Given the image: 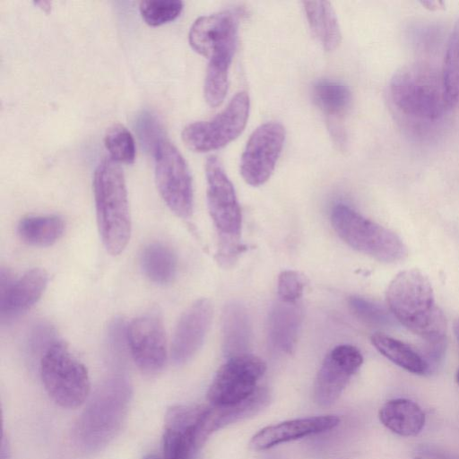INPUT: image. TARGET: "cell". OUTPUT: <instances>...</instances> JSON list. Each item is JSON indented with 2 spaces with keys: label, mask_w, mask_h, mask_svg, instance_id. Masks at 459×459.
Returning <instances> with one entry per match:
<instances>
[{
  "label": "cell",
  "mask_w": 459,
  "mask_h": 459,
  "mask_svg": "<svg viewBox=\"0 0 459 459\" xmlns=\"http://www.w3.org/2000/svg\"><path fill=\"white\" fill-rule=\"evenodd\" d=\"M388 308L400 324L426 343L446 341V317L429 278L418 269L399 273L386 290Z\"/></svg>",
  "instance_id": "obj_2"
},
{
  "label": "cell",
  "mask_w": 459,
  "mask_h": 459,
  "mask_svg": "<svg viewBox=\"0 0 459 459\" xmlns=\"http://www.w3.org/2000/svg\"><path fill=\"white\" fill-rule=\"evenodd\" d=\"M370 340L384 357L400 368L416 375L429 372L423 356L407 343L381 333H374Z\"/></svg>",
  "instance_id": "obj_27"
},
{
  "label": "cell",
  "mask_w": 459,
  "mask_h": 459,
  "mask_svg": "<svg viewBox=\"0 0 459 459\" xmlns=\"http://www.w3.org/2000/svg\"><path fill=\"white\" fill-rule=\"evenodd\" d=\"M207 205L218 236L217 262L231 267L245 250L240 241L242 215L234 186L215 156L205 161Z\"/></svg>",
  "instance_id": "obj_4"
},
{
  "label": "cell",
  "mask_w": 459,
  "mask_h": 459,
  "mask_svg": "<svg viewBox=\"0 0 459 459\" xmlns=\"http://www.w3.org/2000/svg\"><path fill=\"white\" fill-rule=\"evenodd\" d=\"M266 370L264 361L245 353L229 358L221 366L207 392L211 405L236 404L250 397L257 390V383Z\"/></svg>",
  "instance_id": "obj_10"
},
{
  "label": "cell",
  "mask_w": 459,
  "mask_h": 459,
  "mask_svg": "<svg viewBox=\"0 0 459 459\" xmlns=\"http://www.w3.org/2000/svg\"><path fill=\"white\" fill-rule=\"evenodd\" d=\"M136 127L142 143L152 152L155 146L164 139L159 121L149 112H143L139 116Z\"/></svg>",
  "instance_id": "obj_34"
},
{
  "label": "cell",
  "mask_w": 459,
  "mask_h": 459,
  "mask_svg": "<svg viewBox=\"0 0 459 459\" xmlns=\"http://www.w3.org/2000/svg\"><path fill=\"white\" fill-rule=\"evenodd\" d=\"M48 273L41 268L26 271L15 278L11 271L2 268L0 273V311L15 315L30 308L42 296L48 284Z\"/></svg>",
  "instance_id": "obj_16"
},
{
  "label": "cell",
  "mask_w": 459,
  "mask_h": 459,
  "mask_svg": "<svg viewBox=\"0 0 459 459\" xmlns=\"http://www.w3.org/2000/svg\"><path fill=\"white\" fill-rule=\"evenodd\" d=\"M201 418L198 419L193 411L184 407L175 406L168 410L162 459H191L193 453L198 449L196 432Z\"/></svg>",
  "instance_id": "obj_18"
},
{
  "label": "cell",
  "mask_w": 459,
  "mask_h": 459,
  "mask_svg": "<svg viewBox=\"0 0 459 459\" xmlns=\"http://www.w3.org/2000/svg\"><path fill=\"white\" fill-rule=\"evenodd\" d=\"M231 63L209 61L204 83V96L211 107L220 106L228 91L229 70Z\"/></svg>",
  "instance_id": "obj_29"
},
{
  "label": "cell",
  "mask_w": 459,
  "mask_h": 459,
  "mask_svg": "<svg viewBox=\"0 0 459 459\" xmlns=\"http://www.w3.org/2000/svg\"><path fill=\"white\" fill-rule=\"evenodd\" d=\"M304 286V277L299 272L292 270L281 272L277 282L279 300L285 303H297L302 297Z\"/></svg>",
  "instance_id": "obj_33"
},
{
  "label": "cell",
  "mask_w": 459,
  "mask_h": 459,
  "mask_svg": "<svg viewBox=\"0 0 459 459\" xmlns=\"http://www.w3.org/2000/svg\"><path fill=\"white\" fill-rule=\"evenodd\" d=\"M40 376L49 397L63 408L79 407L90 394L87 368L64 342L47 347L40 360Z\"/></svg>",
  "instance_id": "obj_6"
},
{
  "label": "cell",
  "mask_w": 459,
  "mask_h": 459,
  "mask_svg": "<svg viewBox=\"0 0 459 459\" xmlns=\"http://www.w3.org/2000/svg\"><path fill=\"white\" fill-rule=\"evenodd\" d=\"M413 459H425V458H423L422 456H416V457H415V458H413Z\"/></svg>",
  "instance_id": "obj_38"
},
{
  "label": "cell",
  "mask_w": 459,
  "mask_h": 459,
  "mask_svg": "<svg viewBox=\"0 0 459 459\" xmlns=\"http://www.w3.org/2000/svg\"><path fill=\"white\" fill-rule=\"evenodd\" d=\"M331 222L348 246L379 262L396 263L407 256L400 237L346 204H338L333 208Z\"/></svg>",
  "instance_id": "obj_5"
},
{
  "label": "cell",
  "mask_w": 459,
  "mask_h": 459,
  "mask_svg": "<svg viewBox=\"0 0 459 459\" xmlns=\"http://www.w3.org/2000/svg\"><path fill=\"white\" fill-rule=\"evenodd\" d=\"M302 309L297 303L278 301L269 317V338L276 349L291 353L302 322Z\"/></svg>",
  "instance_id": "obj_20"
},
{
  "label": "cell",
  "mask_w": 459,
  "mask_h": 459,
  "mask_svg": "<svg viewBox=\"0 0 459 459\" xmlns=\"http://www.w3.org/2000/svg\"><path fill=\"white\" fill-rule=\"evenodd\" d=\"M388 92L395 114L414 131L430 129L450 110L441 71L426 62L400 67L390 80Z\"/></svg>",
  "instance_id": "obj_1"
},
{
  "label": "cell",
  "mask_w": 459,
  "mask_h": 459,
  "mask_svg": "<svg viewBox=\"0 0 459 459\" xmlns=\"http://www.w3.org/2000/svg\"><path fill=\"white\" fill-rule=\"evenodd\" d=\"M379 420L392 432L402 437L418 435L425 425V413L415 402L396 398L387 401L379 410Z\"/></svg>",
  "instance_id": "obj_21"
},
{
  "label": "cell",
  "mask_w": 459,
  "mask_h": 459,
  "mask_svg": "<svg viewBox=\"0 0 459 459\" xmlns=\"http://www.w3.org/2000/svg\"><path fill=\"white\" fill-rule=\"evenodd\" d=\"M140 264L146 278L161 285L173 281L178 267L173 250L160 242H152L144 247L140 255Z\"/></svg>",
  "instance_id": "obj_24"
},
{
  "label": "cell",
  "mask_w": 459,
  "mask_h": 459,
  "mask_svg": "<svg viewBox=\"0 0 459 459\" xmlns=\"http://www.w3.org/2000/svg\"><path fill=\"white\" fill-rule=\"evenodd\" d=\"M250 100L246 91L238 92L227 107L214 117L187 125L182 131L184 143L196 152H206L226 146L244 131L249 115Z\"/></svg>",
  "instance_id": "obj_8"
},
{
  "label": "cell",
  "mask_w": 459,
  "mask_h": 459,
  "mask_svg": "<svg viewBox=\"0 0 459 459\" xmlns=\"http://www.w3.org/2000/svg\"><path fill=\"white\" fill-rule=\"evenodd\" d=\"M104 143L115 161L131 164L135 159V143L129 130L121 124H113L107 130Z\"/></svg>",
  "instance_id": "obj_30"
},
{
  "label": "cell",
  "mask_w": 459,
  "mask_h": 459,
  "mask_svg": "<svg viewBox=\"0 0 459 459\" xmlns=\"http://www.w3.org/2000/svg\"><path fill=\"white\" fill-rule=\"evenodd\" d=\"M285 140L278 122H266L250 135L240 159V174L250 186L264 184L273 174Z\"/></svg>",
  "instance_id": "obj_11"
},
{
  "label": "cell",
  "mask_w": 459,
  "mask_h": 459,
  "mask_svg": "<svg viewBox=\"0 0 459 459\" xmlns=\"http://www.w3.org/2000/svg\"><path fill=\"white\" fill-rule=\"evenodd\" d=\"M454 332H455L456 340L459 343V318H457L454 324Z\"/></svg>",
  "instance_id": "obj_35"
},
{
  "label": "cell",
  "mask_w": 459,
  "mask_h": 459,
  "mask_svg": "<svg viewBox=\"0 0 459 459\" xmlns=\"http://www.w3.org/2000/svg\"><path fill=\"white\" fill-rule=\"evenodd\" d=\"M139 10L143 21L151 26H159L176 19L183 10L179 0L142 1Z\"/></svg>",
  "instance_id": "obj_31"
},
{
  "label": "cell",
  "mask_w": 459,
  "mask_h": 459,
  "mask_svg": "<svg viewBox=\"0 0 459 459\" xmlns=\"http://www.w3.org/2000/svg\"><path fill=\"white\" fill-rule=\"evenodd\" d=\"M238 22V13L231 10L201 16L189 30V44L209 61L232 60L237 48Z\"/></svg>",
  "instance_id": "obj_12"
},
{
  "label": "cell",
  "mask_w": 459,
  "mask_h": 459,
  "mask_svg": "<svg viewBox=\"0 0 459 459\" xmlns=\"http://www.w3.org/2000/svg\"><path fill=\"white\" fill-rule=\"evenodd\" d=\"M143 459H160V458L159 456H157L156 455H149Z\"/></svg>",
  "instance_id": "obj_36"
},
{
  "label": "cell",
  "mask_w": 459,
  "mask_h": 459,
  "mask_svg": "<svg viewBox=\"0 0 459 459\" xmlns=\"http://www.w3.org/2000/svg\"><path fill=\"white\" fill-rule=\"evenodd\" d=\"M222 322L225 354L231 358L247 353L251 333L245 308L236 303L228 305L223 312Z\"/></svg>",
  "instance_id": "obj_25"
},
{
  "label": "cell",
  "mask_w": 459,
  "mask_h": 459,
  "mask_svg": "<svg viewBox=\"0 0 459 459\" xmlns=\"http://www.w3.org/2000/svg\"><path fill=\"white\" fill-rule=\"evenodd\" d=\"M455 380H456V383L459 385V369L456 372Z\"/></svg>",
  "instance_id": "obj_37"
},
{
  "label": "cell",
  "mask_w": 459,
  "mask_h": 459,
  "mask_svg": "<svg viewBox=\"0 0 459 459\" xmlns=\"http://www.w3.org/2000/svg\"><path fill=\"white\" fill-rule=\"evenodd\" d=\"M127 343L131 356L144 373L155 374L166 364V333L161 318L154 313L142 315L127 325Z\"/></svg>",
  "instance_id": "obj_14"
},
{
  "label": "cell",
  "mask_w": 459,
  "mask_h": 459,
  "mask_svg": "<svg viewBox=\"0 0 459 459\" xmlns=\"http://www.w3.org/2000/svg\"><path fill=\"white\" fill-rule=\"evenodd\" d=\"M308 25L324 48L334 50L341 43L342 34L335 12L330 2H302Z\"/></svg>",
  "instance_id": "obj_22"
},
{
  "label": "cell",
  "mask_w": 459,
  "mask_h": 459,
  "mask_svg": "<svg viewBox=\"0 0 459 459\" xmlns=\"http://www.w3.org/2000/svg\"><path fill=\"white\" fill-rule=\"evenodd\" d=\"M441 74L446 102L451 110L459 106V18L446 45Z\"/></svg>",
  "instance_id": "obj_28"
},
{
  "label": "cell",
  "mask_w": 459,
  "mask_h": 459,
  "mask_svg": "<svg viewBox=\"0 0 459 459\" xmlns=\"http://www.w3.org/2000/svg\"><path fill=\"white\" fill-rule=\"evenodd\" d=\"M93 192L102 244L111 255H118L130 240L132 223L125 176L111 158L97 166Z\"/></svg>",
  "instance_id": "obj_3"
},
{
  "label": "cell",
  "mask_w": 459,
  "mask_h": 459,
  "mask_svg": "<svg viewBox=\"0 0 459 459\" xmlns=\"http://www.w3.org/2000/svg\"><path fill=\"white\" fill-rule=\"evenodd\" d=\"M340 423L336 415L314 416L283 421L267 426L255 433L249 442L255 451H263L281 443L321 433Z\"/></svg>",
  "instance_id": "obj_17"
},
{
  "label": "cell",
  "mask_w": 459,
  "mask_h": 459,
  "mask_svg": "<svg viewBox=\"0 0 459 459\" xmlns=\"http://www.w3.org/2000/svg\"><path fill=\"white\" fill-rule=\"evenodd\" d=\"M155 180L164 203L177 216L188 219L193 213L192 178L186 160L176 146L162 139L153 149Z\"/></svg>",
  "instance_id": "obj_9"
},
{
  "label": "cell",
  "mask_w": 459,
  "mask_h": 459,
  "mask_svg": "<svg viewBox=\"0 0 459 459\" xmlns=\"http://www.w3.org/2000/svg\"><path fill=\"white\" fill-rule=\"evenodd\" d=\"M212 304L208 299H199L181 315L174 331L170 356L181 365L188 361L201 348L212 319Z\"/></svg>",
  "instance_id": "obj_15"
},
{
  "label": "cell",
  "mask_w": 459,
  "mask_h": 459,
  "mask_svg": "<svg viewBox=\"0 0 459 459\" xmlns=\"http://www.w3.org/2000/svg\"><path fill=\"white\" fill-rule=\"evenodd\" d=\"M312 99L329 122L340 120L351 103L350 89L342 82L332 79L316 81L312 87Z\"/></svg>",
  "instance_id": "obj_23"
},
{
  "label": "cell",
  "mask_w": 459,
  "mask_h": 459,
  "mask_svg": "<svg viewBox=\"0 0 459 459\" xmlns=\"http://www.w3.org/2000/svg\"><path fill=\"white\" fill-rule=\"evenodd\" d=\"M129 395L128 383L121 377L111 378L100 387L80 421L79 433L85 446H100L113 437L124 418Z\"/></svg>",
  "instance_id": "obj_7"
},
{
  "label": "cell",
  "mask_w": 459,
  "mask_h": 459,
  "mask_svg": "<svg viewBox=\"0 0 459 459\" xmlns=\"http://www.w3.org/2000/svg\"><path fill=\"white\" fill-rule=\"evenodd\" d=\"M65 221L56 215H33L22 218L18 224L20 238L33 247H48L64 234Z\"/></svg>",
  "instance_id": "obj_26"
},
{
  "label": "cell",
  "mask_w": 459,
  "mask_h": 459,
  "mask_svg": "<svg viewBox=\"0 0 459 459\" xmlns=\"http://www.w3.org/2000/svg\"><path fill=\"white\" fill-rule=\"evenodd\" d=\"M349 306L357 317L370 325H390L395 319L389 309L362 297H351Z\"/></svg>",
  "instance_id": "obj_32"
},
{
  "label": "cell",
  "mask_w": 459,
  "mask_h": 459,
  "mask_svg": "<svg viewBox=\"0 0 459 459\" xmlns=\"http://www.w3.org/2000/svg\"><path fill=\"white\" fill-rule=\"evenodd\" d=\"M362 363L363 356L355 346L342 344L333 348L325 355L315 379V403L322 407L334 403Z\"/></svg>",
  "instance_id": "obj_13"
},
{
  "label": "cell",
  "mask_w": 459,
  "mask_h": 459,
  "mask_svg": "<svg viewBox=\"0 0 459 459\" xmlns=\"http://www.w3.org/2000/svg\"><path fill=\"white\" fill-rule=\"evenodd\" d=\"M268 402L269 394L267 390L258 387L250 397L238 403L225 406L206 405L197 427L196 442L198 448L214 431L230 423L255 414Z\"/></svg>",
  "instance_id": "obj_19"
}]
</instances>
